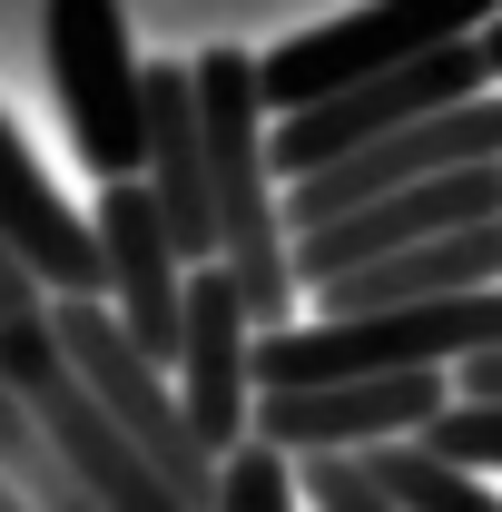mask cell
Listing matches in <instances>:
<instances>
[{
	"label": "cell",
	"instance_id": "cell-12",
	"mask_svg": "<svg viewBox=\"0 0 502 512\" xmlns=\"http://www.w3.org/2000/svg\"><path fill=\"white\" fill-rule=\"evenodd\" d=\"M365 473H375L404 512H502L493 493H483V473H473V463H453V453H434L424 434L365 444Z\"/></svg>",
	"mask_w": 502,
	"mask_h": 512
},
{
	"label": "cell",
	"instance_id": "cell-1",
	"mask_svg": "<svg viewBox=\"0 0 502 512\" xmlns=\"http://www.w3.org/2000/svg\"><path fill=\"white\" fill-rule=\"evenodd\" d=\"M502 20V0H365V10H345V20H315L296 40H276L266 50V109L286 119V109H315V99H335V89H355V79H375L394 60H424L443 40H483Z\"/></svg>",
	"mask_w": 502,
	"mask_h": 512
},
{
	"label": "cell",
	"instance_id": "cell-8",
	"mask_svg": "<svg viewBox=\"0 0 502 512\" xmlns=\"http://www.w3.org/2000/svg\"><path fill=\"white\" fill-rule=\"evenodd\" d=\"M256 306L227 266H197L188 276V345H178V394H188L207 453H237L256 434V404H247V375H256Z\"/></svg>",
	"mask_w": 502,
	"mask_h": 512
},
{
	"label": "cell",
	"instance_id": "cell-5",
	"mask_svg": "<svg viewBox=\"0 0 502 512\" xmlns=\"http://www.w3.org/2000/svg\"><path fill=\"white\" fill-rule=\"evenodd\" d=\"M99 256H109V296H119L128 335L178 375V345H188V247H178V227H168V207L148 178H99Z\"/></svg>",
	"mask_w": 502,
	"mask_h": 512
},
{
	"label": "cell",
	"instance_id": "cell-14",
	"mask_svg": "<svg viewBox=\"0 0 502 512\" xmlns=\"http://www.w3.org/2000/svg\"><path fill=\"white\" fill-rule=\"evenodd\" d=\"M217 512H296L286 503V453L266 444V434H247V444L227 453V503Z\"/></svg>",
	"mask_w": 502,
	"mask_h": 512
},
{
	"label": "cell",
	"instance_id": "cell-6",
	"mask_svg": "<svg viewBox=\"0 0 502 512\" xmlns=\"http://www.w3.org/2000/svg\"><path fill=\"white\" fill-rule=\"evenodd\" d=\"M443 414V375L434 365H394V375H335V384H266L256 394V434L276 453H355V444H394L424 434Z\"/></svg>",
	"mask_w": 502,
	"mask_h": 512
},
{
	"label": "cell",
	"instance_id": "cell-2",
	"mask_svg": "<svg viewBox=\"0 0 502 512\" xmlns=\"http://www.w3.org/2000/svg\"><path fill=\"white\" fill-rule=\"evenodd\" d=\"M40 40H50V79H60L79 158L99 178H148V60L128 50V10L119 0H50Z\"/></svg>",
	"mask_w": 502,
	"mask_h": 512
},
{
	"label": "cell",
	"instance_id": "cell-11",
	"mask_svg": "<svg viewBox=\"0 0 502 512\" xmlns=\"http://www.w3.org/2000/svg\"><path fill=\"white\" fill-rule=\"evenodd\" d=\"M0 473H10L40 512H99V493L79 483V463L60 453V434L40 424V404L10 384V365H0Z\"/></svg>",
	"mask_w": 502,
	"mask_h": 512
},
{
	"label": "cell",
	"instance_id": "cell-4",
	"mask_svg": "<svg viewBox=\"0 0 502 512\" xmlns=\"http://www.w3.org/2000/svg\"><path fill=\"white\" fill-rule=\"evenodd\" d=\"M473 158H502V99H453L434 119H404L394 138H365V148H345V158H325L306 178H286V227L306 237L325 217H355V207H375V197L414 188V178H443V168H473Z\"/></svg>",
	"mask_w": 502,
	"mask_h": 512
},
{
	"label": "cell",
	"instance_id": "cell-15",
	"mask_svg": "<svg viewBox=\"0 0 502 512\" xmlns=\"http://www.w3.org/2000/svg\"><path fill=\"white\" fill-rule=\"evenodd\" d=\"M483 50H493V69H502V20H493V30H483Z\"/></svg>",
	"mask_w": 502,
	"mask_h": 512
},
{
	"label": "cell",
	"instance_id": "cell-9",
	"mask_svg": "<svg viewBox=\"0 0 502 512\" xmlns=\"http://www.w3.org/2000/svg\"><path fill=\"white\" fill-rule=\"evenodd\" d=\"M0 237L40 266V286H50V296H109L99 217H79V207L40 178V158L10 138V119H0Z\"/></svg>",
	"mask_w": 502,
	"mask_h": 512
},
{
	"label": "cell",
	"instance_id": "cell-7",
	"mask_svg": "<svg viewBox=\"0 0 502 512\" xmlns=\"http://www.w3.org/2000/svg\"><path fill=\"white\" fill-rule=\"evenodd\" d=\"M473 217H502V158H473V168H443V178H414V188L375 197V207H355V217H325L296 237V276L315 286H335V276H355V266H375L394 247H424L443 227H473Z\"/></svg>",
	"mask_w": 502,
	"mask_h": 512
},
{
	"label": "cell",
	"instance_id": "cell-10",
	"mask_svg": "<svg viewBox=\"0 0 502 512\" xmlns=\"http://www.w3.org/2000/svg\"><path fill=\"white\" fill-rule=\"evenodd\" d=\"M463 286H502V217H473V227H443L424 247H394L335 286H315L325 316H365V306H424V296H463Z\"/></svg>",
	"mask_w": 502,
	"mask_h": 512
},
{
	"label": "cell",
	"instance_id": "cell-3",
	"mask_svg": "<svg viewBox=\"0 0 502 512\" xmlns=\"http://www.w3.org/2000/svg\"><path fill=\"white\" fill-rule=\"evenodd\" d=\"M502 69L483 40H443L424 60H394L375 79H355V89H335V99H315V109H286L276 119V168L286 178H306L325 158H345V148H365V138H394L404 119H434L453 99H483Z\"/></svg>",
	"mask_w": 502,
	"mask_h": 512
},
{
	"label": "cell",
	"instance_id": "cell-13",
	"mask_svg": "<svg viewBox=\"0 0 502 512\" xmlns=\"http://www.w3.org/2000/svg\"><path fill=\"white\" fill-rule=\"evenodd\" d=\"M424 444L453 453V463H473V473H502V394H463V404H443L434 424H424Z\"/></svg>",
	"mask_w": 502,
	"mask_h": 512
}]
</instances>
